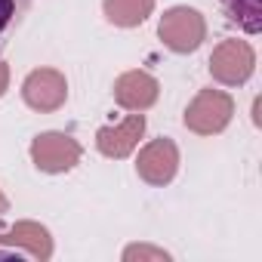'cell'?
<instances>
[{"instance_id": "9c48e42d", "label": "cell", "mask_w": 262, "mask_h": 262, "mask_svg": "<svg viewBox=\"0 0 262 262\" xmlns=\"http://www.w3.org/2000/svg\"><path fill=\"white\" fill-rule=\"evenodd\" d=\"M0 244H10L13 250L40 262L53 256V237L40 222H16L10 231H0Z\"/></svg>"}, {"instance_id": "ba28073f", "label": "cell", "mask_w": 262, "mask_h": 262, "mask_svg": "<svg viewBox=\"0 0 262 262\" xmlns=\"http://www.w3.org/2000/svg\"><path fill=\"white\" fill-rule=\"evenodd\" d=\"M161 96V83L158 77H151L148 71H123L114 80V102L126 111H148Z\"/></svg>"}, {"instance_id": "9a60e30c", "label": "cell", "mask_w": 262, "mask_h": 262, "mask_svg": "<svg viewBox=\"0 0 262 262\" xmlns=\"http://www.w3.org/2000/svg\"><path fill=\"white\" fill-rule=\"evenodd\" d=\"M7 210H10V201H7V194H4V191H0V216H4Z\"/></svg>"}, {"instance_id": "3957f363", "label": "cell", "mask_w": 262, "mask_h": 262, "mask_svg": "<svg viewBox=\"0 0 262 262\" xmlns=\"http://www.w3.org/2000/svg\"><path fill=\"white\" fill-rule=\"evenodd\" d=\"M256 71V50L247 40H222L210 56V74L222 86H244Z\"/></svg>"}, {"instance_id": "8992f818", "label": "cell", "mask_w": 262, "mask_h": 262, "mask_svg": "<svg viewBox=\"0 0 262 262\" xmlns=\"http://www.w3.org/2000/svg\"><path fill=\"white\" fill-rule=\"evenodd\" d=\"M136 173L142 182L161 188V185H170L179 173V148L173 139L161 136V139H151L148 145H142L139 158H136Z\"/></svg>"}, {"instance_id": "30bf717a", "label": "cell", "mask_w": 262, "mask_h": 262, "mask_svg": "<svg viewBox=\"0 0 262 262\" xmlns=\"http://www.w3.org/2000/svg\"><path fill=\"white\" fill-rule=\"evenodd\" d=\"M105 19L117 28H136L142 25L151 10H155V0H105L102 4Z\"/></svg>"}, {"instance_id": "5bb4252c", "label": "cell", "mask_w": 262, "mask_h": 262, "mask_svg": "<svg viewBox=\"0 0 262 262\" xmlns=\"http://www.w3.org/2000/svg\"><path fill=\"white\" fill-rule=\"evenodd\" d=\"M7 90H10V65L0 59V96H4Z\"/></svg>"}, {"instance_id": "7c38bea8", "label": "cell", "mask_w": 262, "mask_h": 262, "mask_svg": "<svg viewBox=\"0 0 262 262\" xmlns=\"http://www.w3.org/2000/svg\"><path fill=\"white\" fill-rule=\"evenodd\" d=\"M123 259H126V262H133V259H158V262H167L170 253H164V250H158V247L133 244V247H126V250H123Z\"/></svg>"}, {"instance_id": "277c9868", "label": "cell", "mask_w": 262, "mask_h": 262, "mask_svg": "<svg viewBox=\"0 0 262 262\" xmlns=\"http://www.w3.org/2000/svg\"><path fill=\"white\" fill-rule=\"evenodd\" d=\"M80 158H83V148L68 133L50 129V133L34 136V142H31V161L40 173H53V176L68 173L80 164Z\"/></svg>"}, {"instance_id": "6da1fadb", "label": "cell", "mask_w": 262, "mask_h": 262, "mask_svg": "<svg viewBox=\"0 0 262 262\" xmlns=\"http://www.w3.org/2000/svg\"><path fill=\"white\" fill-rule=\"evenodd\" d=\"M234 117V99L225 90H201L185 108V126L198 136H219Z\"/></svg>"}, {"instance_id": "4fadbf2b", "label": "cell", "mask_w": 262, "mask_h": 262, "mask_svg": "<svg viewBox=\"0 0 262 262\" xmlns=\"http://www.w3.org/2000/svg\"><path fill=\"white\" fill-rule=\"evenodd\" d=\"M16 16H19V0H0V43H4L7 31L16 25Z\"/></svg>"}, {"instance_id": "52a82bcc", "label": "cell", "mask_w": 262, "mask_h": 262, "mask_svg": "<svg viewBox=\"0 0 262 262\" xmlns=\"http://www.w3.org/2000/svg\"><path fill=\"white\" fill-rule=\"evenodd\" d=\"M142 133H145V114L142 111H133V114H126L114 126H99L96 129V148L105 158L120 161V158H129V155L136 151Z\"/></svg>"}, {"instance_id": "8fae6325", "label": "cell", "mask_w": 262, "mask_h": 262, "mask_svg": "<svg viewBox=\"0 0 262 262\" xmlns=\"http://www.w3.org/2000/svg\"><path fill=\"white\" fill-rule=\"evenodd\" d=\"M222 7L247 34L259 31V0H222Z\"/></svg>"}, {"instance_id": "7a4b0ae2", "label": "cell", "mask_w": 262, "mask_h": 262, "mask_svg": "<svg viewBox=\"0 0 262 262\" xmlns=\"http://www.w3.org/2000/svg\"><path fill=\"white\" fill-rule=\"evenodd\" d=\"M158 34H161L167 50H173L179 56H188L207 40V22L194 7H170L161 16Z\"/></svg>"}, {"instance_id": "5b68a950", "label": "cell", "mask_w": 262, "mask_h": 262, "mask_svg": "<svg viewBox=\"0 0 262 262\" xmlns=\"http://www.w3.org/2000/svg\"><path fill=\"white\" fill-rule=\"evenodd\" d=\"M22 99H25L28 108H34L40 114L59 111L68 99V80L56 68H34L22 80Z\"/></svg>"}]
</instances>
